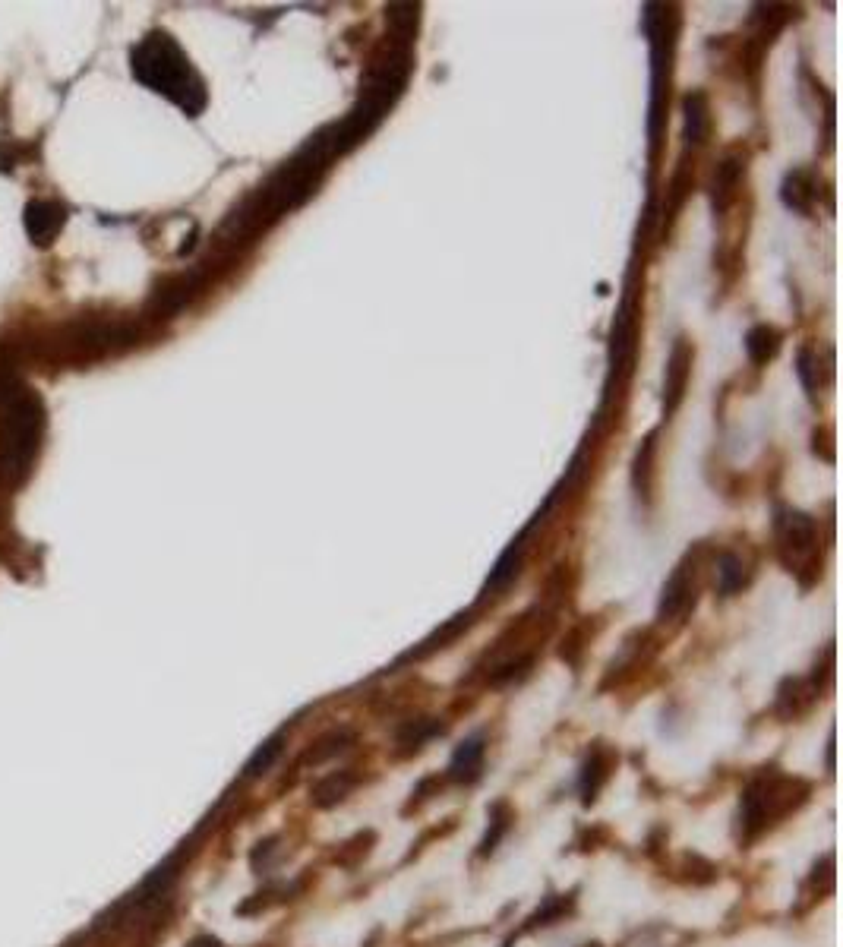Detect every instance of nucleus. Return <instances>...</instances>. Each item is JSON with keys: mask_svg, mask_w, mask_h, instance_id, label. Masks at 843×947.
<instances>
[{"mask_svg": "<svg viewBox=\"0 0 843 947\" xmlns=\"http://www.w3.org/2000/svg\"><path fill=\"white\" fill-rule=\"evenodd\" d=\"M338 155H345V146H341L335 124L313 133L285 165L275 174H269L266 184H259L244 203L225 218V225L215 234L218 250L237 253L256 244L259 234H266L272 225H278L288 212L300 209L319 190V184H323V177L329 174L332 161Z\"/></svg>", "mask_w": 843, "mask_h": 947, "instance_id": "1", "label": "nucleus"}, {"mask_svg": "<svg viewBox=\"0 0 843 947\" xmlns=\"http://www.w3.org/2000/svg\"><path fill=\"white\" fill-rule=\"evenodd\" d=\"M414 70V45L398 42L386 35L367 60L364 76H360V95L345 120H338V136L345 152L360 146L364 139L383 124L386 114L395 108V102L408 89V79Z\"/></svg>", "mask_w": 843, "mask_h": 947, "instance_id": "2", "label": "nucleus"}, {"mask_svg": "<svg viewBox=\"0 0 843 947\" xmlns=\"http://www.w3.org/2000/svg\"><path fill=\"white\" fill-rule=\"evenodd\" d=\"M130 70L146 89L165 95L171 105H177L187 117L203 114L209 105V89L203 76L190 64L187 51L162 29L149 32L143 42L130 51Z\"/></svg>", "mask_w": 843, "mask_h": 947, "instance_id": "3", "label": "nucleus"}, {"mask_svg": "<svg viewBox=\"0 0 843 947\" xmlns=\"http://www.w3.org/2000/svg\"><path fill=\"white\" fill-rule=\"evenodd\" d=\"M0 401H4V423H0V477L19 483L38 455L45 433V408L38 395L16 379H0Z\"/></svg>", "mask_w": 843, "mask_h": 947, "instance_id": "4", "label": "nucleus"}, {"mask_svg": "<svg viewBox=\"0 0 843 947\" xmlns=\"http://www.w3.org/2000/svg\"><path fill=\"white\" fill-rule=\"evenodd\" d=\"M676 32H679V13L667 4H645V35L651 42V155L660 152V133H664V114H667V86L673 70V51H676Z\"/></svg>", "mask_w": 843, "mask_h": 947, "instance_id": "5", "label": "nucleus"}, {"mask_svg": "<svg viewBox=\"0 0 843 947\" xmlns=\"http://www.w3.org/2000/svg\"><path fill=\"white\" fill-rule=\"evenodd\" d=\"M777 553L787 572L799 575L812 572V581L821 575V559H818V525L815 518L796 509H780L777 512Z\"/></svg>", "mask_w": 843, "mask_h": 947, "instance_id": "6", "label": "nucleus"}, {"mask_svg": "<svg viewBox=\"0 0 843 947\" xmlns=\"http://www.w3.org/2000/svg\"><path fill=\"white\" fill-rule=\"evenodd\" d=\"M635 354H638V297H635V288L629 285V294H626V300H622L619 316L613 322V335H610L607 405L613 401L616 392L626 389L632 367H635Z\"/></svg>", "mask_w": 843, "mask_h": 947, "instance_id": "7", "label": "nucleus"}, {"mask_svg": "<svg viewBox=\"0 0 843 947\" xmlns=\"http://www.w3.org/2000/svg\"><path fill=\"white\" fill-rule=\"evenodd\" d=\"M793 787H796V780H787V777L755 780L746 790V796H742V831L755 837L758 831H765L774 818L787 815L796 805Z\"/></svg>", "mask_w": 843, "mask_h": 947, "instance_id": "8", "label": "nucleus"}, {"mask_svg": "<svg viewBox=\"0 0 843 947\" xmlns=\"http://www.w3.org/2000/svg\"><path fill=\"white\" fill-rule=\"evenodd\" d=\"M209 281V269H190V272H180V275H168L155 285L152 297H149V313L158 316V319H168L174 313L184 310L190 300L206 288Z\"/></svg>", "mask_w": 843, "mask_h": 947, "instance_id": "9", "label": "nucleus"}, {"mask_svg": "<svg viewBox=\"0 0 843 947\" xmlns=\"http://www.w3.org/2000/svg\"><path fill=\"white\" fill-rule=\"evenodd\" d=\"M695 600H698V569H695V556L689 553L676 566L670 581L664 584V594H660V603H657V619L682 622V616L695 610Z\"/></svg>", "mask_w": 843, "mask_h": 947, "instance_id": "10", "label": "nucleus"}, {"mask_svg": "<svg viewBox=\"0 0 843 947\" xmlns=\"http://www.w3.org/2000/svg\"><path fill=\"white\" fill-rule=\"evenodd\" d=\"M742 177H746V155H742V152H730V155H724L717 161V168L711 174V184H708L714 215H727V209L733 206V199L739 193Z\"/></svg>", "mask_w": 843, "mask_h": 947, "instance_id": "11", "label": "nucleus"}, {"mask_svg": "<svg viewBox=\"0 0 843 947\" xmlns=\"http://www.w3.org/2000/svg\"><path fill=\"white\" fill-rule=\"evenodd\" d=\"M67 221V209L54 203V199H32V203L23 209V225L26 234L32 237L35 247H48L54 244V237L60 234Z\"/></svg>", "mask_w": 843, "mask_h": 947, "instance_id": "12", "label": "nucleus"}, {"mask_svg": "<svg viewBox=\"0 0 843 947\" xmlns=\"http://www.w3.org/2000/svg\"><path fill=\"white\" fill-rule=\"evenodd\" d=\"M692 345L686 338H679L673 345V354L667 360V376H664V417H673L676 408L682 405V395H686L689 386V373H692Z\"/></svg>", "mask_w": 843, "mask_h": 947, "instance_id": "13", "label": "nucleus"}, {"mask_svg": "<svg viewBox=\"0 0 843 947\" xmlns=\"http://www.w3.org/2000/svg\"><path fill=\"white\" fill-rule=\"evenodd\" d=\"M484 755H487V739L484 733H474L465 742L458 745L452 761H449V777L458 783H474L480 777V768H484Z\"/></svg>", "mask_w": 843, "mask_h": 947, "instance_id": "14", "label": "nucleus"}, {"mask_svg": "<svg viewBox=\"0 0 843 947\" xmlns=\"http://www.w3.org/2000/svg\"><path fill=\"white\" fill-rule=\"evenodd\" d=\"M531 528H534V521H531ZM531 528L521 534L518 540H512V547H509L503 556H499L496 569L490 572V578H487V584H484V600H487V597H499V591H506L509 584L518 578L521 562H525V540H528Z\"/></svg>", "mask_w": 843, "mask_h": 947, "instance_id": "15", "label": "nucleus"}, {"mask_svg": "<svg viewBox=\"0 0 843 947\" xmlns=\"http://www.w3.org/2000/svg\"><path fill=\"white\" fill-rule=\"evenodd\" d=\"M682 114H686V146L698 149L705 146L708 130H711V108L705 92H689L682 98Z\"/></svg>", "mask_w": 843, "mask_h": 947, "instance_id": "16", "label": "nucleus"}, {"mask_svg": "<svg viewBox=\"0 0 843 947\" xmlns=\"http://www.w3.org/2000/svg\"><path fill=\"white\" fill-rule=\"evenodd\" d=\"M780 196H784V206L787 209H793V212H799V215H809L812 212V206H815V177H812V171H790L787 174V180H784V190H780Z\"/></svg>", "mask_w": 843, "mask_h": 947, "instance_id": "17", "label": "nucleus"}, {"mask_svg": "<svg viewBox=\"0 0 843 947\" xmlns=\"http://www.w3.org/2000/svg\"><path fill=\"white\" fill-rule=\"evenodd\" d=\"M780 345H784V335H780V329L768 326V322H758V326H752V329L746 332L749 360H752V364H758V367L768 364V360H774L777 351H780Z\"/></svg>", "mask_w": 843, "mask_h": 947, "instance_id": "18", "label": "nucleus"}, {"mask_svg": "<svg viewBox=\"0 0 843 947\" xmlns=\"http://www.w3.org/2000/svg\"><path fill=\"white\" fill-rule=\"evenodd\" d=\"M386 26H389L392 38L414 45V35L420 29V4H389L386 7Z\"/></svg>", "mask_w": 843, "mask_h": 947, "instance_id": "19", "label": "nucleus"}, {"mask_svg": "<svg viewBox=\"0 0 843 947\" xmlns=\"http://www.w3.org/2000/svg\"><path fill=\"white\" fill-rule=\"evenodd\" d=\"M354 783H357V777L351 771H335L313 787V802L319 805V809H332V805H338L341 799H348Z\"/></svg>", "mask_w": 843, "mask_h": 947, "instance_id": "20", "label": "nucleus"}, {"mask_svg": "<svg viewBox=\"0 0 843 947\" xmlns=\"http://www.w3.org/2000/svg\"><path fill=\"white\" fill-rule=\"evenodd\" d=\"M749 581V566H746V559H742L739 553H720V559H717V584H720V594H736L742 584Z\"/></svg>", "mask_w": 843, "mask_h": 947, "instance_id": "21", "label": "nucleus"}, {"mask_svg": "<svg viewBox=\"0 0 843 947\" xmlns=\"http://www.w3.org/2000/svg\"><path fill=\"white\" fill-rule=\"evenodd\" d=\"M285 742H288L285 733H275V736H269L263 745H259V749L253 752V758L247 761L244 780H256V777H263L266 771H272V764L281 758V752H285Z\"/></svg>", "mask_w": 843, "mask_h": 947, "instance_id": "22", "label": "nucleus"}, {"mask_svg": "<svg viewBox=\"0 0 843 947\" xmlns=\"http://www.w3.org/2000/svg\"><path fill=\"white\" fill-rule=\"evenodd\" d=\"M654 449H657V433H651L645 442H641V449L635 455V465H632V487L638 496H651V474H654Z\"/></svg>", "mask_w": 843, "mask_h": 947, "instance_id": "23", "label": "nucleus"}, {"mask_svg": "<svg viewBox=\"0 0 843 947\" xmlns=\"http://www.w3.org/2000/svg\"><path fill=\"white\" fill-rule=\"evenodd\" d=\"M610 777V758L604 752H591L585 768H581V793H585V802H591L597 796V790L604 787V780Z\"/></svg>", "mask_w": 843, "mask_h": 947, "instance_id": "24", "label": "nucleus"}, {"mask_svg": "<svg viewBox=\"0 0 843 947\" xmlns=\"http://www.w3.org/2000/svg\"><path fill=\"white\" fill-rule=\"evenodd\" d=\"M354 742V733H348V730H335V733H326L323 739H319L313 749L307 752V758H304V764H323V761H329V758H335V755H341L348 749V745Z\"/></svg>", "mask_w": 843, "mask_h": 947, "instance_id": "25", "label": "nucleus"}, {"mask_svg": "<svg viewBox=\"0 0 843 947\" xmlns=\"http://www.w3.org/2000/svg\"><path fill=\"white\" fill-rule=\"evenodd\" d=\"M439 733H443V723H439L436 717H420V720H411L408 727L398 733V742L408 745V749H420L427 739H433Z\"/></svg>", "mask_w": 843, "mask_h": 947, "instance_id": "26", "label": "nucleus"}, {"mask_svg": "<svg viewBox=\"0 0 843 947\" xmlns=\"http://www.w3.org/2000/svg\"><path fill=\"white\" fill-rule=\"evenodd\" d=\"M509 821H512V815H509L506 805H496V809H493V818H490V831H487L484 843H480V856H487V853H493V850H496V843L503 840V834L509 831Z\"/></svg>", "mask_w": 843, "mask_h": 947, "instance_id": "27", "label": "nucleus"}, {"mask_svg": "<svg viewBox=\"0 0 843 947\" xmlns=\"http://www.w3.org/2000/svg\"><path fill=\"white\" fill-rule=\"evenodd\" d=\"M689 190H692V174H689V168L682 165L676 174H673V184H670V206L664 209V212H670L667 218H673V212H679L682 209V203H686V196H689Z\"/></svg>", "mask_w": 843, "mask_h": 947, "instance_id": "28", "label": "nucleus"}, {"mask_svg": "<svg viewBox=\"0 0 843 947\" xmlns=\"http://www.w3.org/2000/svg\"><path fill=\"white\" fill-rule=\"evenodd\" d=\"M187 947H222V944H218L215 938H209V935H203V938H193Z\"/></svg>", "mask_w": 843, "mask_h": 947, "instance_id": "29", "label": "nucleus"}, {"mask_svg": "<svg viewBox=\"0 0 843 947\" xmlns=\"http://www.w3.org/2000/svg\"><path fill=\"white\" fill-rule=\"evenodd\" d=\"M585 947H600V944H585Z\"/></svg>", "mask_w": 843, "mask_h": 947, "instance_id": "30", "label": "nucleus"}]
</instances>
